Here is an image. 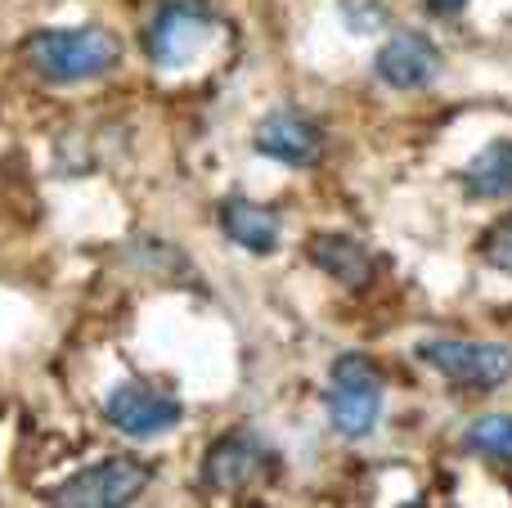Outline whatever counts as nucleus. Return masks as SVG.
I'll use <instances>...</instances> for the list:
<instances>
[{
	"mask_svg": "<svg viewBox=\"0 0 512 508\" xmlns=\"http://www.w3.org/2000/svg\"><path fill=\"white\" fill-rule=\"evenodd\" d=\"M23 59L41 81L77 86V81L113 72L122 59V45L104 27H41L23 41Z\"/></svg>",
	"mask_w": 512,
	"mask_h": 508,
	"instance_id": "obj_1",
	"label": "nucleus"
},
{
	"mask_svg": "<svg viewBox=\"0 0 512 508\" xmlns=\"http://www.w3.org/2000/svg\"><path fill=\"white\" fill-rule=\"evenodd\" d=\"M333 383H328V423H333L337 437L360 441L378 428L382 414V374L364 351H346V356L333 360Z\"/></svg>",
	"mask_w": 512,
	"mask_h": 508,
	"instance_id": "obj_2",
	"label": "nucleus"
},
{
	"mask_svg": "<svg viewBox=\"0 0 512 508\" xmlns=\"http://www.w3.org/2000/svg\"><path fill=\"white\" fill-rule=\"evenodd\" d=\"M153 482V468L144 459H104L95 468H81L63 486L50 491V504L59 508H126L144 495Z\"/></svg>",
	"mask_w": 512,
	"mask_h": 508,
	"instance_id": "obj_3",
	"label": "nucleus"
},
{
	"mask_svg": "<svg viewBox=\"0 0 512 508\" xmlns=\"http://www.w3.org/2000/svg\"><path fill=\"white\" fill-rule=\"evenodd\" d=\"M212 32L216 18L203 0H167L158 9V18L149 23V32H144V50L158 68H185L207 50Z\"/></svg>",
	"mask_w": 512,
	"mask_h": 508,
	"instance_id": "obj_4",
	"label": "nucleus"
},
{
	"mask_svg": "<svg viewBox=\"0 0 512 508\" xmlns=\"http://www.w3.org/2000/svg\"><path fill=\"white\" fill-rule=\"evenodd\" d=\"M418 360L432 365L441 378L459 387H490L508 383L512 378V347L504 342H468V338H436V342H423L418 347Z\"/></svg>",
	"mask_w": 512,
	"mask_h": 508,
	"instance_id": "obj_5",
	"label": "nucleus"
},
{
	"mask_svg": "<svg viewBox=\"0 0 512 508\" xmlns=\"http://www.w3.org/2000/svg\"><path fill=\"white\" fill-rule=\"evenodd\" d=\"M279 473V455L265 446L256 432H225L221 441H212L203 459V486L207 491H248V486L265 482Z\"/></svg>",
	"mask_w": 512,
	"mask_h": 508,
	"instance_id": "obj_6",
	"label": "nucleus"
},
{
	"mask_svg": "<svg viewBox=\"0 0 512 508\" xmlns=\"http://www.w3.org/2000/svg\"><path fill=\"white\" fill-rule=\"evenodd\" d=\"M104 414L117 432H126V437H162V432H171L180 419H185V405H180L171 392H158V387L117 383L104 401Z\"/></svg>",
	"mask_w": 512,
	"mask_h": 508,
	"instance_id": "obj_7",
	"label": "nucleus"
},
{
	"mask_svg": "<svg viewBox=\"0 0 512 508\" xmlns=\"http://www.w3.org/2000/svg\"><path fill=\"white\" fill-rule=\"evenodd\" d=\"M252 144H256V153H265L274 162H288V167H315L324 158V131L306 113H297V108L270 113L256 126Z\"/></svg>",
	"mask_w": 512,
	"mask_h": 508,
	"instance_id": "obj_8",
	"label": "nucleus"
},
{
	"mask_svg": "<svg viewBox=\"0 0 512 508\" xmlns=\"http://www.w3.org/2000/svg\"><path fill=\"white\" fill-rule=\"evenodd\" d=\"M373 68H378V77L396 90H423L441 77L445 59L423 32H396L378 50V63H373Z\"/></svg>",
	"mask_w": 512,
	"mask_h": 508,
	"instance_id": "obj_9",
	"label": "nucleus"
},
{
	"mask_svg": "<svg viewBox=\"0 0 512 508\" xmlns=\"http://www.w3.org/2000/svg\"><path fill=\"white\" fill-rule=\"evenodd\" d=\"M216 221H221L225 239H234L239 248H248L252 257H270V252H279V243H283L279 212L252 203V198H225L221 212H216Z\"/></svg>",
	"mask_w": 512,
	"mask_h": 508,
	"instance_id": "obj_10",
	"label": "nucleus"
},
{
	"mask_svg": "<svg viewBox=\"0 0 512 508\" xmlns=\"http://www.w3.org/2000/svg\"><path fill=\"white\" fill-rule=\"evenodd\" d=\"M310 261H315L328 279H337V284H346V288H364L373 275H378L373 252L364 248L360 239L337 234V230L333 234H315V239H310Z\"/></svg>",
	"mask_w": 512,
	"mask_h": 508,
	"instance_id": "obj_11",
	"label": "nucleus"
},
{
	"mask_svg": "<svg viewBox=\"0 0 512 508\" xmlns=\"http://www.w3.org/2000/svg\"><path fill=\"white\" fill-rule=\"evenodd\" d=\"M463 189L472 198H508L512 194V140H495L463 167Z\"/></svg>",
	"mask_w": 512,
	"mask_h": 508,
	"instance_id": "obj_12",
	"label": "nucleus"
},
{
	"mask_svg": "<svg viewBox=\"0 0 512 508\" xmlns=\"http://www.w3.org/2000/svg\"><path fill=\"white\" fill-rule=\"evenodd\" d=\"M463 446L472 455H486V459H499V464H512V414H486L468 428Z\"/></svg>",
	"mask_w": 512,
	"mask_h": 508,
	"instance_id": "obj_13",
	"label": "nucleus"
},
{
	"mask_svg": "<svg viewBox=\"0 0 512 508\" xmlns=\"http://www.w3.org/2000/svg\"><path fill=\"white\" fill-rule=\"evenodd\" d=\"M481 257H486V266L504 270V275H512V212L499 216L495 225H490L486 234H481Z\"/></svg>",
	"mask_w": 512,
	"mask_h": 508,
	"instance_id": "obj_14",
	"label": "nucleus"
},
{
	"mask_svg": "<svg viewBox=\"0 0 512 508\" xmlns=\"http://www.w3.org/2000/svg\"><path fill=\"white\" fill-rule=\"evenodd\" d=\"M342 18L351 23L355 36H369L391 23V5L387 0H342Z\"/></svg>",
	"mask_w": 512,
	"mask_h": 508,
	"instance_id": "obj_15",
	"label": "nucleus"
},
{
	"mask_svg": "<svg viewBox=\"0 0 512 508\" xmlns=\"http://www.w3.org/2000/svg\"><path fill=\"white\" fill-rule=\"evenodd\" d=\"M427 9H432V14H441V18H450V14H459L463 5H468V0H423Z\"/></svg>",
	"mask_w": 512,
	"mask_h": 508,
	"instance_id": "obj_16",
	"label": "nucleus"
}]
</instances>
